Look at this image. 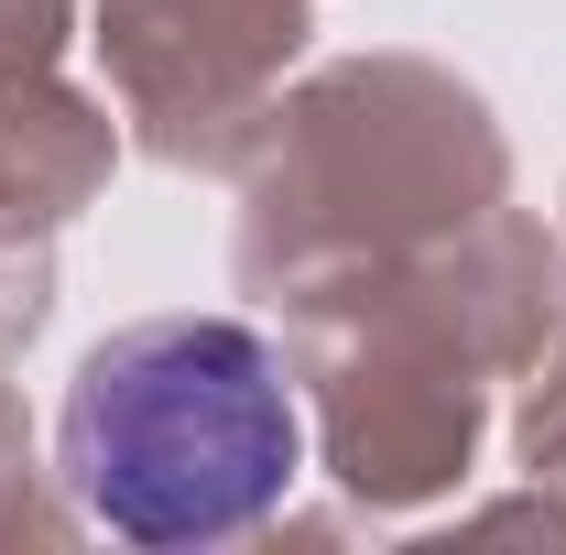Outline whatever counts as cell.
I'll return each instance as SVG.
<instances>
[{
  "label": "cell",
  "instance_id": "obj_1",
  "mask_svg": "<svg viewBox=\"0 0 566 555\" xmlns=\"http://www.w3.org/2000/svg\"><path fill=\"white\" fill-rule=\"evenodd\" d=\"M55 447L120 545H218L294 490L305 425L240 316H142L87 348Z\"/></svg>",
  "mask_w": 566,
  "mask_h": 555
}]
</instances>
